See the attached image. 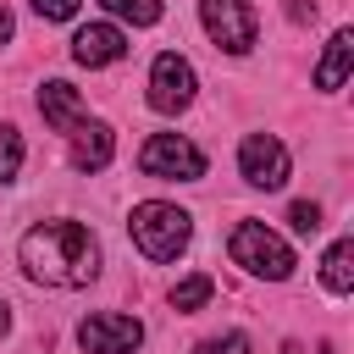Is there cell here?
<instances>
[{"instance_id":"6da1fadb","label":"cell","mask_w":354,"mask_h":354,"mask_svg":"<svg viewBox=\"0 0 354 354\" xmlns=\"http://www.w3.org/2000/svg\"><path fill=\"white\" fill-rule=\"evenodd\" d=\"M17 260H22V271H28L33 282H44V288H88V282L100 277V238H94L83 221L55 216V221H39V227L22 232Z\"/></svg>"},{"instance_id":"7a4b0ae2","label":"cell","mask_w":354,"mask_h":354,"mask_svg":"<svg viewBox=\"0 0 354 354\" xmlns=\"http://www.w3.org/2000/svg\"><path fill=\"white\" fill-rule=\"evenodd\" d=\"M127 232L149 260H177L188 249V238H194V221H188V210H177L166 199H144V205H133Z\"/></svg>"},{"instance_id":"3957f363","label":"cell","mask_w":354,"mask_h":354,"mask_svg":"<svg viewBox=\"0 0 354 354\" xmlns=\"http://www.w3.org/2000/svg\"><path fill=\"white\" fill-rule=\"evenodd\" d=\"M227 254H232L249 277H266V282H288V277H293V249H288L266 221H238L232 238H227Z\"/></svg>"},{"instance_id":"277c9868","label":"cell","mask_w":354,"mask_h":354,"mask_svg":"<svg viewBox=\"0 0 354 354\" xmlns=\"http://www.w3.org/2000/svg\"><path fill=\"white\" fill-rule=\"evenodd\" d=\"M138 171L160 177V183H199L205 177V149L194 138H183V133H155L138 149Z\"/></svg>"},{"instance_id":"5b68a950","label":"cell","mask_w":354,"mask_h":354,"mask_svg":"<svg viewBox=\"0 0 354 354\" xmlns=\"http://www.w3.org/2000/svg\"><path fill=\"white\" fill-rule=\"evenodd\" d=\"M199 22L216 39V50H227V55H249L254 50L260 22H254V6L249 0H199Z\"/></svg>"},{"instance_id":"8992f818","label":"cell","mask_w":354,"mask_h":354,"mask_svg":"<svg viewBox=\"0 0 354 354\" xmlns=\"http://www.w3.org/2000/svg\"><path fill=\"white\" fill-rule=\"evenodd\" d=\"M77 343H83V354H138L144 321L138 315H122V310H94V315H83Z\"/></svg>"},{"instance_id":"52a82bcc","label":"cell","mask_w":354,"mask_h":354,"mask_svg":"<svg viewBox=\"0 0 354 354\" xmlns=\"http://www.w3.org/2000/svg\"><path fill=\"white\" fill-rule=\"evenodd\" d=\"M194 88H199L194 66H188L177 50H160L155 66H149V105H155L160 116H177V111L194 105Z\"/></svg>"},{"instance_id":"ba28073f","label":"cell","mask_w":354,"mask_h":354,"mask_svg":"<svg viewBox=\"0 0 354 354\" xmlns=\"http://www.w3.org/2000/svg\"><path fill=\"white\" fill-rule=\"evenodd\" d=\"M238 171L254 183V188H282L288 183V149L277 133H249L238 144Z\"/></svg>"},{"instance_id":"9c48e42d","label":"cell","mask_w":354,"mask_h":354,"mask_svg":"<svg viewBox=\"0 0 354 354\" xmlns=\"http://www.w3.org/2000/svg\"><path fill=\"white\" fill-rule=\"evenodd\" d=\"M127 55V33L116 28V22H88V28H77V39H72V61L77 66H111V61H122Z\"/></svg>"},{"instance_id":"30bf717a","label":"cell","mask_w":354,"mask_h":354,"mask_svg":"<svg viewBox=\"0 0 354 354\" xmlns=\"http://www.w3.org/2000/svg\"><path fill=\"white\" fill-rule=\"evenodd\" d=\"M116 155V133L105 122H77L72 127V166L77 171H105Z\"/></svg>"},{"instance_id":"8fae6325","label":"cell","mask_w":354,"mask_h":354,"mask_svg":"<svg viewBox=\"0 0 354 354\" xmlns=\"http://www.w3.org/2000/svg\"><path fill=\"white\" fill-rule=\"evenodd\" d=\"M39 111H44V122L55 127V133H72L88 111H83V94L72 88V83H61V77H50L44 88H39Z\"/></svg>"},{"instance_id":"7c38bea8","label":"cell","mask_w":354,"mask_h":354,"mask_svg":"<svg viewBox=\"0 0 354 354\" xmlns=\"http://www.w3.org/2000/svg\"><path fill=\"white\" fill-rule=\"evenodd\" d=\"M348 66H354V33H348V28H337V33L326 39L321 66H315V88H321V94H337V88H343V77H348Z\"/></svg>"},{"instance_id":"4fadbf2b","label":"cell","mask_w":354,"mask_h":354,"mask_svg":"<svg viewBox=\"0 0 354 354\" xmlns=\"http://www.w3.org/2000/svg\"><path fill=\"white\" fill-rule=\"evenodd\" d=\"M321 282H326L332 293H348V288H354V243H348V238H337V243L326 249V260H321Z\"/></svg>"},{"instance_id":"5bb4252c","label":"cell","mask_w":354,"mask_h":354,"mask_svg":"<svg viewBox=\"0 0 354 354\" xmlns=\"http://www.w3.org/2000/svg\"><path fill=\"white\" fill-rule=\"evenodd\" d=\"M210 293H216V282H210L205 271H194V277H183V282L171 288V310H183V315H194L199 304H210Z\"/></svg>"},{"instance_id":"9a60e30c","label":"cell","mask_w":354,"mask_h":354,"mask_svg":"<svg viewBox=\"0 0 354 354\" xmlns=\"http://www.w3.org/2000/svg\"><path fill=\"white\" fill-rule=\"evenodd\" d=\"M111 17H122V22H133V28H149V22H160V0H100Z\"/></svg>"},{"instance_id":"2e32d148","label":"cell","mask_w":354,"mask_h":354,"mask_svg":"<svg viewBox=\"0 0 354 354\" xmlns=\"http://www.w3.org/2000/svg\"><path fill=\"white\" fill-rule=\"evenodd\" d=\"M22 171V133L11 122H0V183H11Z\"/></svg>"},{"instance_id":"e0dca14e","label":"cell","mask_w":354,"mask_h":354,"mask_svg":"<svg viewBox=\"0 0 354 354\" xmlns=\"http://www.w3.org/2000/svg\"><path fill=\"white\" fill-rule=\"evenodd\" d=\"M194 354H249V337L243 332H221V337H205Z\"/></svg>"},{"instance_id":"ac0fdd59","label":"cell","mask_w":354,"mask_h":354,"mask_svg":"<svg viewBox=\"0 0 354 354\" xmlns=\"http://www.w3.org/2000/svg\"><path fill=\"white\" fill-rule=\"evenodd\" d=\"M288 221H293V232H304V238H310V232L321 227V205H310V199H299V205L288 210Z\"/></svg>"},{"instance_id":"d6986e66","label":"cell","mask_w":354,"mask_h":354,"mask_svg":"<svg viewBox=\"0 0 354 354\" xmlns=\"http://www.w3.org/2000/svg\"><path fill=\"white\" fill-rule=\"evenodd\" d=\"M77 6H83V0H33V11H39L44 22H66V17H77Z\"/></svg>"},{"instance_id":"ffe728a7","label":"cell","mask_w":354,"mask_h":354,"mask_svg":"<svg viewBox=\"0 0 354 354\" xmlns=\"http://www.w3.org/2000/svg\"><path fill=\"white\" fill-rule=\"evenodd\" d=\"M288 17H293V22H310V17H315V0H288Z\"/></svg>"},{"instance_id":"44dd1931","label":"cell","mask_w":354,"mask_h":354,"mask_svg":"<svg viewBox=\"0 0 354 354\" xmlns=\"http://www.w3.org/2000/svg\"><path fill=\"white\" fill-rule=\"evenodd\" d=\"M11 28H17V22H11V11H6V0H0V44H11Z\"/></svg>"},{"instance_id":"7402d4cb","label":"cell","mask_w":354,"mask_h":354,"mask_svg":"<svg viewBox=\"0 0 354 354\" xmlns=\"http://www.w3.org/2000/svg\"><path fill=\"white\" fill-rule=\"evenodd\" d=\"M6 332H11V304L0 299V337H6Z\"/></svg>"},{"instance_id":"603a6c76","label":"cell","mask_w":354,"mask_h":354,"mask_svg":"<svg viewBox=\"0 0 354 354\" xmlns=\"http://www.w3.org/2000/svg\"><path fill=\"white\" fill-rule=\"evenodd\" d=\"M315 354H337V343H321V348H315Z\"/></svg>"}]
</instances>
